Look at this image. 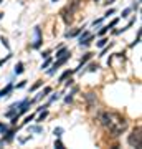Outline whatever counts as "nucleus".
Wrapping results in <instances>:
<instances>
[{
  "label": "nucleus",
  "mask_w": 142,
  "mask_h": 149,
  "mask_svg": "<svg viewBox=\"0 0 142 149\" xmlns=\"http://www.w3.org/2000/svg\"><path fill=\"white\" fill-rule=\"evenodd\" d=\"M2 2H3V0H0V3H2Z\"/></svg>",
  "instance_id": "nucleus-43"
},
{
  "label": "nucleus",
  "mask_w": 142,
  "mask_h": 149,
  "mask_svg": "<svg viewBox=\"0 0 142 149\" xmlns=\"http://www.w3.org/2000/svg\"><path fill=\"white\" fill-rule=\"evenodd\" d=\"M13 88H15V86L12 85V83H8L5 88H2V90H0V98H3V96H8L12 91H13Z\"/></svg>",
  "instance_id": "nucleus-8"
},
{
  "label": "nucleus",
  "mask_w": 142,
  "mask_h": 149,
  "mask_svg": "<svg viewBox=\"0 0 142 149\" xmlns=\"http://www.w3.org/2000/svg\"><path fill=\"white\" fill-rule=\"evenodd\" d=\"M88 35H91V33L89 32H88V30H84V32H83V30H81V33H79V35H78V42H81V40H84V38H86V37H88Z\"/></svg>",
  "instance_id": "nucleus-21"
},
{
  "label": "nucleus",
  "mask_w": 142,
  "mask_h": 149,
  "mask_svg": "<svg viewBox=\"0 0 142 149\" xmlns=\"http://www.w3.org/2000/svg\"><path fill=\"white\" fill-rule=\"evenodd\" d=\"M60 98H61V93H55V95L48 100V104H51V103H55V101H58Z\"/></svg>",
  "instance_id": "nucleus-16"
},
{
  "label": "nucleus",
  "mask_w": 142,
  "mask_h": 149,
  "mask_svg": "<svg viewBox=\"0 0 142 149\" xmlns=\"http://www.w3.org/2000/svg\"><path fill=\"white\" fill-rule=\"evenodd\" d=\"M28 131H32V133H43V128L42 126H28Z\"/></svg>",
  "instance_id": "nucleus-17"
},
{
  "label": "nucleus",
  "mask_w": 142,
  "mask_h": 149,
  "mask_svg": "<svg viewBox=\"0 0 142 149\" xmlns=\"http://www.w3.org/2000/svg\"><path fill=\"white\" fill-rule=\"evenodd\" d=\"M53 63V60L50 58V56H46V58H45V61H43V65H42V70H45V68H48V66H50V65Z\"/></svg>",
  "instance_id": "nucleus-18"
},
{
  "label": "nucleus",
  "mask_w": 142,
  "mask_h": 149,
  "mask_svg": "<svg viewBox=\"0 0 142 149\" xmlns=\"http://www.w3.org/2000/svg\"><path fill=\"white\" fill-rule=\"evenodd\" d=\"M93 40H94V37H93V35H88V37L84 38V40H81V42H78V45H79V47H89Z\"/></svg>",
  "instance_id": "nucleus-10"
},
{
  "label": "nucleus",
  "mask_w": 142,
  "mask_h": 149,
  "mask_svg": "<svg viewBox=\"0 0 142 149\" xmlns=\"http://www.w3.org/2000/svg\"><path fill=\"white\" fill-rule=\"evenodd\" d=\"M114 12H116V10H114V8H109V10L106 12V13H104V15H103V17H104V18H107V17H109V15H112Z\"/></svg>",
  "instance_id": "nucleus-35"
},
{
  "label": "nucleus",
  "mask_w": 142,
  "mask_h": 149,
  "mask_svg": "<svg viewBox=\"0 0 142 149\" xmlns=\"http://www.w3.org/2000/svg\"><path fill=\"white\" fill-rule=\"evenodd\" d=\"M112 2H114V0H107V2H104L106 5H109V3H112Z\"/></svg>",
  "instance_id": "nucleus-41"
},
{
  "label": "nucleus",
  "mask_w": 142,
  "mask_h": 149,
  "mask_svg": "<svg viewBox=\"0 0 142 149\" xmlns=\"http://www.w3.org/2000/svg\"><path fill=\"white\" fill-rule=\"evenodd\" d=\"M86 101H88V106H94L96 104V101H98V100H96V95L94 93H86Z\"/></svg>",
  "instance_id": "nucleus-9"
},
{
  "label": "nucleus",
  "mask_w": 142,
  "mask_h": 149,
  "mask_svg": "<svg viewBox=\"0 0 142 149\" xmlns=\"http://www.w3.org/2000/svg\"><path fill=\"white\" fill-rule=\"evenodd\" d=\"M93 55H94V53H91V52L84 53L83 56H81V60H79V66H78V68H74V71H79V68H83V65H86L91 58H93Z\"/></svg>",
  "instance_id": "nucleus-6"
},
{
  "label": "nucleus",
  "mask_w": 142,
  "mask_h": 149,
  "mask_svg": "<svg viewBox=\"0 0 142 149\" xmlns=\"http://www.w3.org/2000/svg\"><path fill=\"white\" fill-rule=\"evenodd\" d=\"M69 58H71V52H66V53H64L63 56H60V58H56V61H55V63L51 65V68L48 70L46 73L50 74V76H51V74H55V73H56V70H58L60 66H63V65L66 63V61H68Z\"/></svg>",
  "instance_id": "nucleus-4"
},
{
  "label": "nucleus",
  "mask_w": 142,
  "mask_h": 149,
  "mask_svg": "<svg viewBox=\"0 0 142 149\" xmlns=\"http://www.w3.org/2000/svg\"><path fill=\"white\" fill-rule=\"evenodd\" d=\"M139 43H141V30L137 32V38H136V42L131 43V47H136V45H139Z\"/></svg>",
  "instance_id": "nucleus-30"
},
{
  "label": "nucleus",
  "mask_w": 142,
  "mask_h": 149,
  "mask_svg": "<svg viewBox=\"0 0 142 149\" xmlns=\"http://www.w3.org/2000/svg\"><path fill=\"white\" fill-rule=\"evenodd\" d=\"M51 93V86H46V88H43V91L40 93V95H37V98H35V101H38V100H42V98H45V96H48Z\"/></svg>",
  "instance_id": "nucleus-11"
},
{
  "label": "nucleus",
  "mask_w": 142,
  "mask_h": 149,
  "mask_svg": "<svg viewBox=\"0 0 142 149\" xmlns=\"http://www.w3.org/2000/svg\"><path fill=\"white\" fill-rule=\"evenodd\" d=\"M76 93H78V88L74 86L73 91H71L68 96H64V103H71V101H73V98H74V95H76Z\"/></svg>",
  "instance_id": "nucleus-13"
},
{
  "label": "nucleus",
  "mask_w": 142,
  "mask_h": 149,
  "mask_svg": "<svg viewBox=\"0 0 142 149\" xmlns=\"http://www.w3.org/2000/svg\"><path fill=\"white\" fill-rule=\"evenodd\" d=\"M99 121L101 124L104 126L107 131H109L112 136H121L122 133H126L127 129V121L126 118L121 116L119 113H114V111H104L99 114Z\"/></svg>",
  "instance_id": "nucleus-1"
},
{
  "label": "nucleus",
  "mask_w": 142,
  "mask_h": 149,
  "mask_svg": "<svg viewBox=\"0 0 142 149\" xmlns=\"http://www.w3.org/2000/svg\"><path fill=\"white\" fill-rule=\"evenodd\" d=\"M0 42L3 43V47H5V48H10V45H8V40H7L5 37H0Z\"/></svg>",
  "instance_id": "nucleus-32"
},
{
  "label": "nucleus",
  "mask_w": 142,
  "mask_h": 149,
  "mask_svg": "<svg viewBox=\"0 0 142 149\" xmlns=\"http://www.w3.org/2000/svg\"><path fill=\"white\" fill-rule=\"evenodd\" d=\"M96 2H98V0H96Z\"/></svg>",
  "instance_id": "nucleus-44"
},
{
  "label": "nucleus",
  "mask_w": 142,
  "mask_h": 149,
  "mask_svg": "<svg viewBox=\"0 0 142 149\" xmlns=\"http://www.w3.org/2000/svg\"><path fill=\"white\" fill-rule=\"evenodd\" d=\"M13 71H15V74H20V73H23V71H25V68H23V63H17V66H15V70H13Z\"/></svg>",
  "instance_id": "nucleus-15"
},
{
  "label": "nucleus",
  "mask_w": 142,
  "mask_h": 149,
  "mask_svg": "<svg viewBox=\"0 0 142 149\" xmlns=\"http://www.w3.org/2000/svg\"><path fill=\"white\" fill-rule=\"evenodd\" d=\"M51 2H58V0H51Z\"/></svg>",
  "instance_id": "nucleus-42"
},
{
  "label": "nucleus",
  "mask_w": 142,
  "mask_h": 149,
  "mask_svg": "<svg viewBox=\"0 0 142 149\" xmlns=\"http://www.w3.org/2000/svg\"><path fill=\"white\" fill-rule=\"evenodd\" d=\"M55 148L56 149H64V144H63V141L60 138H56V141H55Z\"/></svg>",
  "instance_id": "nucleus-19"
},
{
  "label": "nucleus",
  "mask_w": 142,
  "mask_h": 149,
  "mask_svg": "<svg viewBox=\"0 0 142 149\" xmlns=\"http://www.w3.org/2000/svg\"><path fill=\"white\" fill-rule=\"evenodd\" d=\"M42 85H43V81H42V80H38L37 83H35V85H33L32 88H30V91H35V90H38V88H40Z\"/></svg>",
  "instance_id": "nucleus-27"
},
{
  "label": "nucleus",
  "mask_w": 142,
  "mask_h": 149,
  "mask_svg": "<svg viewBox=\"0 0 142 149\" xmlns=\"http://www.w3.org/2000/svg\"><path fill=\"white\" fill-rule=\"evenodd\" d=\"M74 73H76L74 70H66V71H64V73L61 74V76H60V81H64L66 78H69V76H73Z\"/></svg>",
  "instance_id": "nucleus-14"
},
{
  "label": "nucleus",
  "mask_w": 142,
  "mask_h": 149,
  "mask_svg": "<svg viewBox=\"0 0 142 149\" xmlns=\"http://www.w3.org/2000/svg\"><path fill=\"white\" fill-rule=\"evenodd\" d=\"M107 32H109V28H107V25H106V27H103V28L99 30V33H98V35H99V37H104Z\"/></svg>",
  "instance_id": "nucleus-28"
},
{
  "label": "nucleus",
  "mask_w": 142,
  "mask_h": 149,
  "mask_svg": "<svg viewBox=\"0 0 142 149\" xmlns=\"http://www.w3.org/2000/svg\"><path fill=\"white\" fill-rule=\"evenodd\" d=\"M81 30H83V27H81V28H74V30H71V32H66V33H64V37H66V38L78 37L79 33H81Z\"/></svg>",
  "instance_id": "nucleus-12"
},
{
  "label": "nucleus",
  "mask_w": 142,
  "mask_h": 149,
  "mask_svg": "<svg viewBox=\"0 0 142 149\" xmlns=\"http://www.w3.org/2000/svg\"><path fill=\"white\" fill-rule=\"evenodd\" d=\"M131 10H132V8H126V10H122V18H126V17H129Z\"/></svg>",
  "instance_id": "nucleus-34"
},
{
  "label": "nucleus",
  "mask_w": 142,
  "mask_h": 149,
  "mask_svg": "<svg viewBox=\"0 0 142 149\" xmlns=\"http://www.w3.org/2000/svg\"><path fill=\"white\" fill-rule=\"evenodd\" d=\"M117 22H119V18H114V20H112L109 25H107V28H109V30H111V28H114V27L117 25Z\"/></svg>",
  "instance_id": "nucleus-31"
},
{
  "label": "nucleus",
  "mask_w": 142,
  "mask_h": 149,
  "mask_svg": "<svg viewBox=\"0 0 142 149\" xmlns=\"http://www.w3.org/2000/svg\"><path fill=\"white\" fill-rule=\"evenodd\" d=\"M107 43H109V40H107V38H101L99 42H98V47H99V48H103L104 45H107Z\"/></svg>",
  "instance_id": "nucleus-25"
},
{
  "label": "nucleus",
  "mask_w": 142,
  "mask_h": 149,
  "mask_svg": "<svg viewBox=\"0 0 142 149\" xmlns=\"http://www.w3.org/2000/svg\"><path fill=\"white\" fill-rule=\"evenodd\" d=\"M66 52H68V50H66L64 47H61V48L58 50V52H56V58H60V56H63V55L66 53Z\"/></svg>",
  "instance_id": "nucleus-22"
},
{
  "label": "nucleus",
  "mask_w": 142,
  "mask_h": 149,
  "mask_svg": "<svg viewBox=\"0 0 142 149\" xmlns=\"http://www.w3.org/2000/svg\"><path fill=\"white\" fill-rule=\"evenodd\" d=\"M32 103H33V100H28V98H26V100H23V101H21V104H20V108H18V116L28 111V108H30V104H32Z\"/></svg>",
  "instance_id": "nucleus-7"
},
{
  "label": "nucleus",
  "mask_w": 142,
  "mask_h": 149,
  "mask_svg": "<svg viewBox=\"0 0 142 149\" xmlns=\"http://www.w3.org/2000/svg\"><path fill=\"white\" fill-rule=\"evenodd\" d=\"M33 119H35V114H30V116H26L25 119H23V123H21V124L25 126V124H28V123H30V121H33Z\"/></svg>",
  "instance_id": "nucleus-23"
},
{
  "label": "nucleus",
  "mask_w": 142,
  "mask_h": 149,
  "mask_svg": "<svg viewBox=\"0 0 142 149\" xmlns=\"http://www.w3.org/2000/svg\"><path fill=\"white\" fill-rule=\"evenodd\" d=\"M33 35H35V38H33V42H32V48L33 50H38V48L43 45V35H42V28L38 27H35L33 28Z\"/></svg>",
  "instance_id": "nucleus-5"
},
{
  "label": "nucleus",
  "mask_w": 142,
  "mask_h": 149,
  "mask_svg": "<svg viewBox=\"0 0 142 149\" xmlns=\"http://www.w3.org/2000/svg\"><path fill=\"white\" fill-rule=\"evenodd\" d=\"M46 116H48V111H46V109H42V111H40V116H38V119H37V121H38V123H40V121H43V119H45Z\"/></svg>",
  "instance_id": "nucleus-20"
},
{
  "label": "nucleus",
  "mask_w": 142,
  "mask_h": 149,
  "mask_svg": "<svg viewBox=\"0 0 142 149\" xmlns=\"http://www.w3.org/2000/svg\"><path fill=\"white\" fill-rule=\"evenodd\" d=\"M103 20H104V17H101V18H96V20L93 22V25H94V27H96V25H101V23H103Z\"/></svg>",
  "instance_id": "nucleus-33"
},
{
  "label": "nucleus",
  "mask_w": 142,
  "mask_h": 149,
  "mask_svg": "<svg viewBox=\"0 0 142 149\" xmlns=\"http://www.w3.org/2000/svg\"><path fill=\"white\" fill-rule=\"evenodd\" d=\"M96 70H99V65L98 63H91L89 66H88V71H96Z\"/></svg>",
  "instance_id": "nucleus-26"
},
{
  "label": "nucleus",
  "mask_w": 142,
  "mask_h": 149,
  "mask_svg": "<svg viewBox=\"0 0 142 149\" xmlns=\"http://www.w3.org/2000/svg\"><path fill=\"white\" fill-rule=\"evenodd\" d=\"M10 58H12V55H7L5 58H2V60H0V66H2V65L5 63V61H8V60H10Z\"/></svg>",
  "instance_id": "nucleus-36"
},
{
  "label": "nucleus",
  "mask_w": 142,
  "mask_h": 149,
  "mask_svg": "<svg viewBox=\"0 0 142 149\" xmlns=\"http://www.w3.org/2000/svg\"><path fill=\"white\" fill-rule=\"evenodd\" d=\"M127 143H129V146H132V148H141L142 146V138H141V126H137V128L132 129V133L127 136Z\"/></svg>",
  "instance_id": "nucleus-3"
},
{
  "label": "nucleus",
  "mask_w": 142,
  "mask_h": 149,
  "mask_svg": "<svg viewBox=\"0 0 142 149\" xmlns=\"http://www.w3.org/2000/svg\"><path fill=\"white\" fill-rule=\"evenodd\" d=\"M78 7H79V0H73L71 5H68L66 8L61 10V17H63V20H64L66 25H69V23L73 22V13H74V10H76Z\"/></svg>",
  "instance_id": "nucleus-2"
},
{
  "label": "nucleus",
  "mask_w": 142,
  "mask_h": 149,
  "mask_svg": "<svg viewBox=\"0 0 142 149\" xmlns=\"http://www.w3.org/2000/svg\"><path fill=\"white\" fill-rule=\"evenodd\" d=\"M26 85V81H20V83H18V85H17V88H23V86Z\"/></svg>",
  "instance_id": "nucleus-40"
},
{
  "label": "nucleus",
  "mask_w": 142,
  "mask_h": 149,
  "mask_svg": "<svg viewBox=\"0 0 142 149\" xmlns=\"http://www.w3.org/2000/svg\"><path fill=\"white\" fill-rule=\"evenodd\" d=\"M53 134H55L56 138H61V134H63V128H55V131H53Z\"/></svg>",
  "instance_id": "nucleus-24"
},
{
  "label": "nucleus",
  "mask_w": 142,
  "mask_h": 149,
  "mask_svg": "<svg viewBox=\"0 0 142 149\" xmlns=\"http://www.w3.org/2000/svg\"><path fill=\"white\" fill-rule=\"evenodd\" d=\"M50 53H51V52L46 50V52H43V53H42V56H43V58H46V56H50Z\"/></svg>",
  "instance_id": "nucleus-39"
},
{
  "label": "nucleus",
  "mask_w": 142,
  "mask_h": 149,
  "mask_svg": "<svg viewBox=\"0 0 142 149\" xmlns=\"http://www.w3.org/2000/svg\"><path fill=\"white\" fill-rule=\"evenodd\" d=\"M7 131H8V126H7V124H3V123H0V133L5 134Z\"/></svg>",
  "instance_id": "nucleus-29"
},
{
  "label": "nucleus",
  "mask_w": 142,
  "mask_h": 149,
  "mask_svg": "<svg viewBox=\"0 0 142 149\" xmlns=\"http://www.w3.org/2000/svg\"><path fill=\"white\" fill-rule=\"evenodd\" d=\"M71 85H73V78L69 76V80L66 81V85H64V86H66V88H69V86H71Z\"/></svg>",
  "instance_id": "nucleus-37"
},
{
  "label": "nucleus",
  "mask_w": 142,
  "mask_h": 149,
  "mask_svg": "<svg viewBox=\"0 0 142 149\" xmlns=\"http://www.w3.org/2000/svg\"><path fill=\"white\" fill-rule=\"evenodd\" d=\"M132 10H139V0L134 2V5H132Z\"/></svg>",
  "instance_id": "nucleus-38"
}]
</instances>
